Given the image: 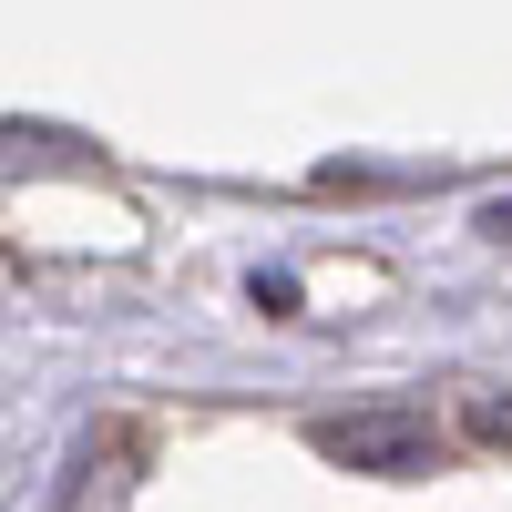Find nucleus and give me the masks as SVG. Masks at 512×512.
Masks as SVG:
<instances>
[{
  "label": "nucleus",
  "instance_id": "nucleus-1",
  "mask_svg": "<svg viewBox=\"0 0 512 512\" xmlns=\"http://www.w3.org/2000/svg\"><path fill=\"white\" fill-rule=\"evenodd\" d=\"M318 451L349 472H431V420L420 410H359V420H318Z\"/></svg>",
  "mask_w": 512,
  "mask_h": 512
},
{
  "label": "nucleus",
  "instance_id": "nucleus-2",
  "mask_svg": "<svg viewBox=\"0 0 512 512\" xmlns=\"http://www.w3.org/2000/svg\"><path fill=\"white\" fill-rule=\"evenodd\" d=\"M461 431H472V441H492V451H512V400H502V390H482L472 410H461Z\"/></svg>",
  "mask_w": 512,
  "mask_h": 512
}]
</instances>
